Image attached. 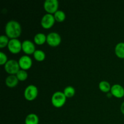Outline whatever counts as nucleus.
<instances>
[{
	"label": "nucleus",
	"instance_id": "obj_1",
	"mask_svg": "<svg viewBox=\"0 0 124 124\" xmlns=\"http://www.w3.org/2000/svg\"><path fill=\"white\" fill-rule=\"evenodd\" d=\"M5 32L8 38L16 39L21 33V26L18 21L10 20L6 24Z\"/></svg>",
	"mask_w": 124,
	"mask_h": 124
},
{
	"label": "nucleus",
	"instance_id": "obj_2",
	"mask_svg": "<svg viewBox=\"0 0 124 124\" xmlns=\"http://www.w3.org/2000/svg\"><path fill=\"white\" fill-rule=\"evenodd\" d=\"M66 98L64 92H56L52 95L51 101L53 106L56 108H61L65 104Z\"/></svg>",
	"mask_w": 124,
	"mask_h": 124
},
{
	"label": "nucleus",
	"instance_id": "obj_3",
	"mask_svg": "<svg viewBox=\"0 0 124 124\" xmlns=\"http://www.w3.org/2000/svg\"><path fill=\"white\" fill-rule=\"evenodd\" d=\"M4 69L7 73L10 74V75H15V74L16 75L17 73L20 70H19L20 66L18 62H17L16 61L10 59L5 64Z\"/></svg>",
	"mask_w": 124,
	"mask_h": 124
},
{
	"label": "nucleus",
	"instance_id": "obj_4",
	"mask_svg": "<svg viewBox=\"0 0 124 124\" xmlns=\"http://www.w3.org/2000/svg\"><path fill=\"white\" fill-rule=\"evenodd\" d=\"M38 94L37 87L33 85H30L25 88L24 90V98L28 101H33L36 99Z\"/></svg>",
	"mask_w": 124,
	"mask_h": 124
},
{
	"label": "nucleus",
	"instance_id": "obj_5",
	"mask_svg": "<svg viewBox=\"0 0 124 124\" xmlns=\"http://www.w3.org/2000/svg\"><path fill=\"white\" fill-rule=\"evenodd\" d=\"M59 2L58 0H46L44 3V8L50 14L54 13L58 10Z\"/></svg>",
	"mask_w": 124,
	"mask_h": 124
},
{
	"label": "nucleus",
	"instance_id": "obj_6",
	"mask_svg": "<svg viewBox=\"0 0 124 124\" xmlns=\"http://www.w3.org/2000/svg\"><path fill=\"white\" fill-rule=\"evenodd\" d=\"M8 49L11 53L17 54L22 50V43L18 39H11L8 44Z\"/></svg>",
	"mask_w": 124,
	"mask_h": 124
},
{
	"label": "nucleus",
	"instance_id": "obj_7",
	"mask_svg": "<svg viewBox=\"0 0 124 124\" xmlns=\"http://www.w3.org/2000/svg\"><path fill=\"white\" fill-rule=\"evenodd\" d=\"M61 42V37L56 32H51L47 36V42L52 47L59 46Z\"/></svg>",
	"mask_w": 124,
	"mask_h": 124
},
{
	"label": "nucleus",
	"instance_id": "obj_8",
	"mask_svg": "<svg viewBox=\"0 0 124 124\" xmlns=\"http://www.w3.org/2000/svg\"><path fill=\"white\" fill-rule=\"evenodd\" d=\"M54 15L50 13H47L44 15L41 19V25L43 28L46 29H50L54 25L55 23Z\"/></svg>",
	"mask_w": 124,
	"mask_h": 124
},
{
	"label": "nucleus",
	"instance_id": "obj_9",
	"mask_svg": "<svg viewBox=\"0 0 124 124\" xmlns=\"http://www.w3.org/2000/svg\"><path fill=\"white\" fill-rule=\"evenodd\" d=\"M18 63L22 70H27L30 69L32 65V60L29 56L24 55L19 58Z\"/></svg>",
	"mask_w": 124,
	"mask_h": 124
},
{
	"label": "nucleus",
	"instance_id": "obj_10",
	"mask_svg": "<svg viewBox=\"0 0 124 124\" xmlns=\"http://www.w3.org/2000/svg\"><path fill=\"white\" fill-rule=\"evenodd\" d=\"M22 50L27 54H31L35 52V46L29 40H25L22 42Z\"/></svg>",
	"mask_w": 124,
	"mask_h": 124
},
{
	"label": "nucleus",
	"instance_id": "obj_11",
	"mask_svg": "<svg viewBox=\"0 0 124 124\" xmlns=\"http://www.w3.org/2000/svg\"><path fill=\"white\" fill-rule=\"evenodd\" d=\"M111 94L117 98H121L124 96V88L119 84H115L111 88Z\"/></svg>",
	"mask_w": 124,
	"mask_h": 124
},
{
	"label": "nucleus",
	"instance_id": "obj_12",
	"mask_svg": "<svg viewBox=\"0 0 124 124\" xmlns=\"http://www.w3.org/2000/svg\"><path fill=\"white\" fill-rule=\"evenodd\" d=\"M18 79L15 75H10L6 79V84L10 88L16 87L18 84Z\"/></svg>",
	"mask_w": 124,
	"mask_h": 124
},
{
	"label": "nucleus",
	"instance_id": "obj_13",
	"mask_svg": "<svg viewBox=\"0 0 124 124\" xmlns=\"http://www.w3.org/2000/svg\"><path fill=\"white\" fill-rule=\"evenodd\" d=\"M39 117L36 114L31 113L27 116L25 119V124H38Z\"/></svg>",
	"mask_w": 124,
	"mask_h": 124
},
{
	"label": "nucleus",
	"instance_id": "obj_14",
	"mask_svg": "<svg viewBox=\"0 0 124 124\" xmlns=\"http://www.w3.org/2000/svg\"><path fill=\"white\" fill-rule=\"evenodd\" d=\"M34 41L36 44L42 45L47 42V36L42 33H39L34 37Z\"/></svg>",
	"mask_w": 124,
	"mask_h": 124
},
{
	"label": "nucleus",
	"instance_id": "obj_15",
	"mask_svg": "<svg viewBox=\"0 0 124 124\" xmlns=\"http://www.w3.org/2000/svg\"><path fill=\"white\" fill-rule=\"evenodd\" d=\"M115 53L117 57L124 58V42H119L115 47Z\"/></svg>",
	"mask_w": 124,
	"mask_h": 124
},
{
	"label": "nucleus",
	"instance_id": "obj_16",
	"mask_svg": "<svg viewBox=\"0 0 124 124\" xmlns=\"http://www.w3.org/2000/svg\"><path fill=\"white\" fill-rule=\"evenodd\" d=\"M99 89L104 93H108L111 90V85H110V83L107 81H102L100 82L99 84Z\"/></svg>",
	"mask_w": 124,
	"mask_h": 124
},
{
	"label": "nucleus",
	"instance_id": "obj_17",
	"mask_svg": "<svg viewBox=\"0 0 124 124\" xmlns=\"http://www.w3.org/2000/svg\"><path fill=\"white\" fill-rule=\"evenodd\" d=\"M33 56L38 61H42L46 58V54L41 50H36L33 53Z\"/></svg>",
	"mask_w": 124,
	"mask_h": 124
},
{
	"label": "nucleus",
	"instance_id": "obj_18",
	"mask_svg": "<svg viewBox=\"0 0 124 124\" xmlns=\"http://www.w3.org/2000/svg\"><path fill=\"white\" fill-rule=\"evenodd\" d=\"M64 93L66 98H72L75 94V89L71 86H67L64 88Z\"/></svg>",
	"mask_w": 124,
	"mask_h": 124
},
{
	"label": "nucleus",
	"instance_id": "obj_19",
	"mask_svg": "<svg viewBox=\"0 0 124 124\" xmlns=\"http://www.w3.org/2000/svg\"><path fill=\"white\" fill-rule=\"evenodd\" d=\"M54 19L58 22H62L65 20V14L63 11L59 10H58L57 12L54 13Z\"/></svg>",
	"mask_w": 124,
	"mask_h": 124
},
{
	"label": "nucleus",
	"instance_id": "obj_20",
	"mask_svg": "<svg viewBox=\"0 0 124 124\" xmlns=\"http://www.w3.org/2000/svg\"><path fill=\"white\" fill-rule=\"evenodd\" d=\"M16 77L18 78V80L21 81H25V79H27L28 77V74L26 72L25 70H20L16 74Z\"/></svg>",
	"mask_w": 124,
	"mask_h": 124
},
{
	"label": "nucleus",
	"instance_id": "obj_21",
	"mask_svg": "<svg viewBox=\"0 0 124 124\" xmlns=\"http://www.w3.org/2000/svg\"><path fill=\"white\" fill-rule=\"evenodd\" d=\"M10 40H8V38L6 35H1L0 36V48H4L6 46H8Z\"/></svg>",
	"mask_w": 124,
	"mask_h": 124
},
{
	"label": "nucleus",
	"instance_id": "obj_22",
	"mask_svg": "<svg viewBox=\"0 0 124 124\" xmlns=\"http://www.w3.org/2000/svg\"><path fill=\"white\" fill-rule=\"evenodd\" d=\"M7 61H8L6 54L2 52H0V65H5Z\"/></svg>",
	"mask_w": 124,
	"mask_h": 124
},
{
	"label": "nucleus",
	"instance_id": "obj_23",
	"mask_svg": "<svg viewBox=\"0 0 124 124\" xmlns=\"http://www.w3.org/2000/svg\"><path fill=\"white\" fill-rule=\"evenodd\" d=\"M121 112H122V113H123L124 115V102H122V104H121Z\"/></svg>",
	"mask_w": 124,
	"mask_h": 124
}]
</instances>
